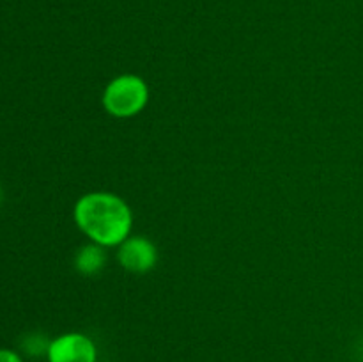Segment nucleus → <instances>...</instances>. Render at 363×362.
Segmentation results:
<instances>
[{"instance_id": "obj_4", "label": "nucleus", "mask_w": 363, "mask_h": 362, "mask_svg": "<svg viewBox=\"0 0 363 362\" xmlns=\"http://www.w3.org/2000/svg\"><path fill=\"white\" fill-rule=\"evenodd\" d=\"M117 261L126 272L147 273L158 263L156 245L145 236H128L117 251Z\"/></svg>"}, {"instance_id": "obj_2", "label": "nucleus", "mask_w": 363, "mask_h": 362, "mask_svg": "<svg viewBox=\"0 0 363 362\" xmlns=\"http://www.w3.org/2000/svg\"><path fill=\"white\" fill-rule=\"evenodd\" d=\"M149 102V87L138 75H119L103 91V109L113 117L126 119L140 114Z\"/></svg>"}, {"instance_id": "obj_6", "label": "nucleus", "mask_w": 363, "mask_h": 362, "mask_svg": "<svg viewBox=\"0 0 363 362\" xmlns=\"http://www.w3.org/2000/svg\"><path fill=\"white\" fill-rule=\"evenodd\" d=\"M0 362H23L18 351L9 350V348H0Z\"/></svg>"}, {"instance_id": "obj_7", "label": "nucleus", "mask_w": 363, "mask_h": 362, "mask_svg": "<svg viewBox=\"0 0 363 362\" xmlns=\"http://www.w3.org/2000/svg\"><path fill=\"white\" fill-rule=\"evenodd\" d=\"M0 201H2V190H0Z\"/></svg>"}, {"instance_id": "obj_1", "label": "nucleus", "mask_w": 363, "mask_h": 362, "mask_svg": "<svg viewBox=\"0 0 363 362\" xmlns=\"http://www.w3.org/2000/svg\"><path fill=\"white\" fill-rule=\"evenodd\" d=\"M78 229L101 247H119L131 233L133 215L119 195L112 192H89L82 195L73 209Z\"/></svg>"}, {"instance_id": "obj_3", "label": "nucleus", "mask_w": 363, "mask_h": 362, "mask_svg": "<svg viewBox=\"0 0 363 362\" xmlns=\"http://www.w3.org/2000/svg\"><path fill=\"white\" fill-rule=\"evenodd\" d=\"M48 362H98V348L82 332H66L50 341Z\"/></svg>"}, {"instance_id": "obj_5", "label": "nucleus", "mask_w": 363, "mask_h": 362, "mask_svg": "<svg viewBox=\"0 0 363 362\" xmlns=\"http://www.w3.org/2000/svg\"><path fill=\"white\" fill-rule=\"evenodd\" d=\"M106 265V252L105 247L98 243H87L78 248L74 254V270L80 275L91 277L101 272Z\"/></svg>"}]
</instances>
